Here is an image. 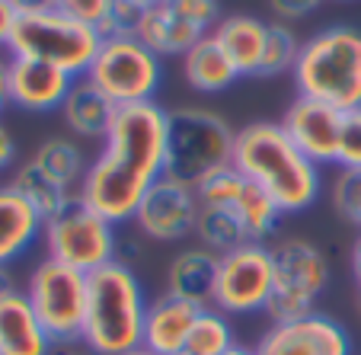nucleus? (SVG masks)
<instances>
[{"label":"nucleus","mask_w":361,"mask_h":355,"mask_svg":"<svg viewBox=\"0 0 361 355\" xmlns=\"http://www.w3.org/2000/svg\"><path fill=\"white\" fill-rule=\"evenodd\" d=\"M198 212H202L198 192L179 179L164 176L150 186L131 224L137 227L141 237L154 240V243H179V240L195 237Z\"/></svg>","instance_id":"obj_12"},{"label":"nucleus","mask_w":361,"mask_h":355,"mask_svg":"<svg viewBox=\"0 0 361 355\" xmlns=\"http://www.w3.org/2000/svg\"><path fill=\"white\" fill-rule=\"evenodd\" d=\"M333 208L339 212V218L355 224L361 234V170L339 167L333 179Z\"/></svg>","instance_id":"obj_31"},{"label":"nucleus","mask_w":361,"mask_h":355,"mask_svg":"<svg viewBox=\"0 0 361 355\" xmlns=\"http://www.w3.org/2000/svg\"><path fill=\"white\" fill-rule=\"evenodd\" d=\"M137 39L160 58H183L192 45H198V42L204 39V32H198L195 26L179 20L164 0H160V4H150L147 7Z\"/></svg>","instance_id":"obj_23"},{"label":"nucleus","mask_w":361,"mask_h":355,"mask_svg":"<svg viewBox=\"0 0 361 355\" xmlns=\"http://www.w3.org/2000/svg\"><path fill=\"white\" fill-rule=\"evenodd\" d=\"M214 279H218V256L198 243L179 250L166 266V291L198 308H212Z\"/></svg>","instance_id":"obj_19"},{"label":"nucleus","mask_w":361,"mask_h":355,"mask_svg":"<svg viewBox=\"0 0 361 355\" xmlns=\"http://www.w3.org/2000/svg\"><path fill=\"white\" fill-rule=\"evenodd\" d=\"M16 164V138L10 135V128L0 122V173H7Z\"/></svg>","instance_id":"obj_37"},{"label":"nucleus","mask_w":361,"mask_h":355,"mask_svg":"<svg viewBox=\"0 0 361 355\" xmlns=\"http://www.w3.org/2000/svg\"><path fill=\"white\" fill-rule=\"evenodd\" d=\"M10 106L26 112H55L74 90V77L32 58H10Z\"/></svg>","instance_id":"obj_15"},{"label":"nucleus","mask_w":361,"mask_h":355,"mask_svg":"<svg viewBox=\"0 0 361 355\" xmlns=\"http://www.w3.org/2000/svg\"><path fill=\"white\" fill-rule=\"evenodd\" d=\"M10 291H16L13 275H10L7 266H0V298H4V294H10Z\"/></svg>","instance_id":"obj_42"},{"label":"nucleus","mask_w":361,"mask_h":355,"mask_svg":"<svg viewBox=\"0 0 361 355\" xmlns=\"http://www.w3.org/2000/svg\"><path fill=\"white\" fill-rule=\"evenodd\" d=\"M141 4H147V7H150V4H160V0H141Z\"/></svg>","instance_id":"obj_45"},{"label":"nucleus","mask_w":361,"mask_h":355,"mask_svg":"<svg viewBox=\"0 0 361 355\" xmlns=\"http://www.w3.org/2000/svg\"><path fill=\"white\" fill-rule=\"evenodd\" d=\"M116 112H118V106L112 100H106L87 77L74 83V90L68 93V100L61 106L64 125L80 141H102V138L109 135L112 122H116Z\"/></svg>","instance_id":"obj_20"},{"label":"nucleus","mask_w":361,"mask_h":355,"mask_svg":"<svg viewBox=\"0 0 361 355\" xmlns=\"http://www.w3.org/2000/svg\"><path fill=\"white\" fill-rule=\"evenodd\" d=\"M13 189H20L23 195H26V202H29V205H32L45 221L55 218L58 212H64L71 202H77V192H71V189H64V186H58L55 179L45 176V173H42L39 167L32 164V160H26V164H23L20 170L13 173Z\"/></svg>","instance_id":"obj_25"},{"label":"nucleus","mask_w":361,"mask_h":355,"mask_svg":"<svg viewBox=\"0 0 361 355\" xmlns=\"http://www.w3.org/2000/svg\"><path fill=\"white\" fill-rule=\"evenodd\" d=\"M198 304L176 294L164 291L147 304V317H144V339L141 346L150 349L154 355H185V342H189L192 323L198 317Z\"/></svg>","instance_id":"obj_16"},{"label":"nucleus","mask_w":361,"mask_h":355,"mask_svg":"<svg viewBox=\"0 0 361 355\" xmlns=\"http://www.w3.org/2000/svg\"><path fill=\"white\" fill-rule=\"evenodd\" d=\"M183 77L195 93L214 96L231 90L240 80V71L233 68V61L224 55V48L218 45L214 35H204L198 45H192L183 55Z\"/></svg>","instance_id":"obj_22"},{"label":"nucleus","mask_w":361,"mask_h":355,"mask_svg":"<svg viewBox=\"0 0 361 355\" xmlns=\"http://www.w3.org/2000/svg\"><path fill=\"white\" fill-rule=\"evenodd\" d=\"M227 355H256V349H250V346H233Z\"/></svg>","instance_id":"obj_43"},{"label":"nucleus","mask_w":361,"mask_h":355,"mask_svg":"<svg viewBox=\"0 0 361 355\" xmlns=\"http://www.w3.org/2000/svg\"><path fill=\"white\" fill-rule=\"evenodd\" d=\"M164 4L179 16V20H185L189 26H195L198 32H204V35H212L214 26L221 23L218 0H164Z\"/></svg>","instance_id":"obj_32"},{"label":"nucleus","mask_w":361,"mask_h":355,"mask_svg":"<svg viewBox=\"0 0 361 355\" xmlns=\"http://www.w3.org/2000/svg\"><path fill=\"white\" fill-rule=\"evenodd\" d=\"M342 122H345V112L310 96H294V103L285 109L279 125L294 141V148L307 154L317 167H339Z\"/></svg>","instance_id":"obj_13"},{"label":"nucleus","mask_w":361,"mask_h":355,"mask_svg":"<svg viewBox=\"0 0 361 355\" xmlns=\"http://www.w3.org/2000/svg\"><path fill=\"white\" fill-rule=\"evenodd\" d=\"M272 256L275 291L266 311L272 323H288L317 314V304L329 285V263L323 250L304 237H281L279 243H272Z\"/></svg>","instance_id":"obj_8"},{"label":"nucleus","mask_w":361,"mask_h":355,"mask_svg":"<svg viewBox=\"0 0 361 355\" xmlns=\"http://www.w3.org/2000/svg\"><path fill=\"white\" fill-rule=\"evenodd\" d=\"M231 212L240 218V224H243L246 237L256 240V243H266L269 237H272L275 231H279V221H281V208L275 205L272 198L266 195V192L259 189L256 183H250L246 179L243 189H240V195L233 198Z\"/></svg>","instance_id":"obj_26"},{"label":"nucleus","mask_w":361,"mask_h":355,"mask_svg":"<svg viewBox=\"0 0 361 355\" xmlns=\"http://www.w3.org/2000/svg\"><path fill=\"white\" fill-rule=\"evenodd\" d=\"M298 96H310L339 112L361 109V29L326 26L300 45L294 64Z\"/></svg>","instance_id":"obj_4"},{"label":"nucleus","mask_w":361,"mask_h":355,"mask_svg":"<svg viewBox=\"0 0 361 355\" xmlns=\"http://www.w3.org/2000/svg\"><path fill=\"white\" fill-rule=\"evenodd\" d=\"M16 7L20 16H29V13H48V10H58V0H10Z\"/></svg>","instance_id":"obj_38"},{"label":"nucleus","mask_w":361,"mask_h":355,"mask_svg":"<svg viewBox=\"0 0 361 355\" xmlns=\"http://www.w3.org/2000/svg\"><path fill=\"white\" fill-rule=\"evenodd\" d=\"M87 291L90 275L77 272L51 256L35 263V269L29 272L26 298L55 346L80 342L83 320H87Z\"/></svg>","instance_id":"obj_7"},{"label":"nucleus","mask_w":361,"mask_h":355,"mask_svg":"<svg viewBox=\"0 0 361 355\" xmlns=\"http://www.w3.org/2000/svg\"><path fill=\"white\" fill-rule=\"evenodd\" d=\"M55 342L39 323L26 291L0 298V355H51Z\"/></svg>","instance_id":"obj_17"},{"label":"nucleus","mask_w":361,"mask_h":355,"mask_svg":"<svg viewBox=\"0 0 361 355\" xmlns=\"http://www.w3.org/2000/svg\"><path fill=\"white\" fill-rule=\"evenodd\" d=\"M166 148L170 109L157 100L118 109L109 135L102 138V150L90 160L77 198L116 227L128 224L150 186L164 179Z\"/></svg>","instance_id":"obj_1"},{"label":"nucleus","mask_w":361,"mask_h":355,"mask_svg":"<svg viewBox=\"0 0 361 355\" xmlns=\"http://www.w3.org/2000/svg\"><path fill=\"white\" fill-rule=\"evenodd\" d=\"M7 71H10V61L0 58V112L10 106V77H7Z\"/></svg>","instance_id":"obj_39"},{"label":"nucleus","mask_w":361,"mask_h":355,"mask_svg":"<svg viewBox=\"0 0 361 355\" xmlns=\"http://www.w3.org/2000/svg\"><path fill=\"white\" fill-rule=\"evenodd\" d=\"M352 275H355V288H358V298H361V234L352 246Z\"/></svg>","instance_id":"obj_40"},{"label":"nucleus","mask_w":361,"mask_h":355,"mask_svg":"<svg viewBox=\"0 0 361 355\" xmlns=\"http://www.w3.org/2000/svg\"><path fill=\"white\" fill-rule=\"evenodd\" d=\"M125 355H154L150 349H144V346H137V349H131V352H125Z\"/></svg>","instance_id":"obj_44"},{"label":"nucleus","mask_w":361,"mask_h":355,"mask_svg":"<svg viewBox=\"0 0 361 355\" xmlns=\"http://www.w3.org/2000/svg\"><path fill=\"white\" fill-rule=\"evenodd\" d=\"M339 167H355V170H361V109L345 112L342 144H339Z\"/></svg>","instance_id":"obj_33"},{"label":"nucleus","mask_w":361,"mask_h":355,"mask_svg":"<svg viewBox=\"0 0 361 355\" xmlns=\"http://www.w3.org/2000/svg\"><path fill=\"white\" fill-rule=\"evenodd\" d=\"M45 218L26 202L13 183L0 186V266H10L20 256H26L42 240Z\"/></svg>","instance_id":"obj_18"},{"label":"nucleus","mask_w":361,"mask_h":355,"mask_svg":"<svg viewBox=\"0 0 361 355\" xmlns=\"http://www.w3.org/2000/svg\"><path fill=\"white\" fill-rule=\"evenodd\" d=\"M233 346H237V339H233L231 317L214 308L198 311L189 342H185V355H227Z\"/></svg>","instance_id":"obj_28"},{"label":"nucleus","mask_w":361,"mask_h":355,"mask_svg":"<svg viewBox=\"0 0 361 355\" xmlns=\"http://www.w3.org/2000/svg\"><path fill=\"white\" fill-rule=\"evenodd\" d=\"M42 243H45V256L83 275L109 266V263H118V246H122L118 227L102 215H96L93 208H87L80 198L45 221Z\"/></svg>","instance_id":"obj_10"},{"label":"nucleus","mask_w":361,"mask_h":355,"mask_svg":"<svg viewBox=\"0 0 361 355\" xmlns=\"http://www.w3.org/2000/svg\"><path fill=\"white\" fill-rule=\"evenodd\" d=\"M144 13H147V4L141 0H112L102 23L96 26L99 39H137L141 32V23H144Z\"/></svg>","instance_id":"obj_30"},{"label":"nucleus","mask_w":361,"mask_h":355,"mask_svg":"<svg viewBox=\"0 0 361 355\" xmlns=\"http://www.w3.org/2000/svg\"><path fill=\"white\" fill-rule=\"evenodd\" d=\"M20 23V13L10 0H0V48H7L10 39H13V29Z\"/></svg>","instance_id":"obj_36"},{"label":"nucleus","mask_w":361,"mask_h":355,"mask_svg":"<svg viewBox=\"0 0 361 355\" xmlns=\"http://www.w3.org/2000/svg\"><path fill=\"white\" fill-rule=\"evenodd\" d=\"M233 170L256 183L281 215H298L320 198L323 176L314 160L300 154L279 122H250L233 138Z\"/></svg>","instance_id":"obj_2"},{"label":"nucleus","mask_w":361,"mask_h":355,"mask_svg":"<svg viewBox=\"0 0 361 355\" xmlns=\"http://www.w3.org/2000/svg\"><path fill=\"white\" fill-rule=\"evenodd\" d=\"M29 160H32L45 176H51L58 186H64V189H71V192H80V183L90 167V160L83 157L80 144H77L74 138H48V141H42L39 148H35V154Z\"/></svg>","instance_id":"obj_24"},{"label":"nucleus","mask_w":361,"mask_h":355,"mask_svg":"<svg viewBox=\"0 0 361 355\" xmlns=\"http://www.w3.org/2000/svg\"><path fill=\"white\" fill-rule=\"evenodd\" d=\"M51 355H93L83 342H71V346H55V352Z\"/></svg>","instance_id":"obj_41"},{"label":"nucleus","mask_w":361,"mask_h":355,"mask_svg":"<svg viewBox=\"0 0 361 355\" xmlns=\"http://www.w3.org/2000/svg\"><path fill=\"white\" fill-rule=\"evenodd\" d=\"M147 304L150 301L141 279L125 263H109L90 272L80 342L93 355H125L137 349L144 339Z\"/></svg>","instance_id":"obj_3"},{"label":"nucleus","mask_w":361,"mask_h":355,"mask_svg":"<svg viewBox=\"0 0 361 355\" xmlns=\"http://www.w3.org/2000/svg\"><path fill=\"white\" fill-rule=\"evenodd\" d=\"M195 237H198V246L212 250L214 256H224V253L250 243V237H246L237 215H233L231 208H214V205H202L198 224H195Z\"/></svg>","instance_id":"obj_27"},{"label":"nucleus","mask_w":361,"mask_h":355,"mask_svg":"<svg viewBox=\"0 0 361 355\" xmlns=\"http://www.w3.org/2000/svg\"><path fill=\"white\" fill-rule=\"evenodd\" d=\"M275 291V256L269 243H250L218 256L212 308L227 317L266 314Z\"/></svg>","instance_id":"obj_11"},{"label":"nucleus","mask_w":361,"mask_h":355,"mask_svg":"<svg viewBox=\"0 0 361 355\" xmlns=\"http://www.w3.org/2000/svg\"><path fill=\"white\" fill-rule=\"evenodd\" d=\"M99 45L102 39L96 32V26L71 20L61 10H48V13L20 16L7 52L10 58L45 61L51 68H61L74 80H83Z\"/></svg>","instance_id":"obj_6"},{"label":"nucleus","mask_w":361,"mask_h":355,"mask_svg":"<svg viewBox=\"0 0 361 355\" xmlns=\"http://www.w3.org/2000/svg\"><path fill=\"white\" fill-rule=\"evenodd\" d=\"M256 355H355V342L339 320L317 311L300 320L272 323L256 342Z\"/></svg>","instance_id":"obj_14"},{"label":"nucleus","mask_w":361,"mask_h":355,"mask_svg":"<svg viewBox=\"0 0 361 355\" xmlns=\"http://www.w3.org/2000/svg\"><path fill=\"white\" fill-rule=\"evenodd\" d=\"M112 0H58V10L64 16L77 23H87V26H99L106 10H109Z\"/></svg>","instance_id":"obj_34"},{"label":"nucleus","mask_w":361,"mask_h":355,"mask_svg":"<svg viewBox=\"0 0 361 355\" xmlns=\"http://www.w3.org/2000/svg\"><path fill=\"white\" fill-rule=\"evenodd\" d=\"M233 138L237 131L221 112L204 109V106L170 109V148H166L164 176L179 179L195 189L212 173L231 167Z\"/></svg>","instance_id":"obj_5"},{"label":"nucleus","mask_w":361,"mask_h":355,"mask_svg":"<svg viewBox=\"0 0 361 355\" xmlns=\"http://www.w3.org/2000/svg\"><path fill=\"white\" fill-rule=\"evenodd\" d=\"M300 45L304 42L294 35V29L288 23H269V35H266V52L256 77H279V74H294V64L300 58Z\"/></svg>","instance_id":"obj_29"},{"label":"nucleus","mask_w":361,"mask_h":355,"mask_svg":"<svg viewBox=\"0 0 361 355\" xmlns=\"http://www.w3.org/2000/svg\"><path fill=\"white\" fill-rule=\"evenodd\" d=\"M87 80L118 109L154 103L164 83V58L154 55L141 39H106L90 64Z\"/></svg>","instance_id":"obj_9"},{"label":"nucleus","mask_w":361,"mask_h":355,"mask_svg":"<svg viewBox=\"0 0 361 355\" xmlns=\"http://www.w3.org/2000/svg\"><path fill=\"white\" fill-rule=\"evenodd\" d=\"M323 0H269V10L279 16V23H294L320 10Z\"/></svg>","instance_id":"obj_35"},{"label":"nucleus","mask_w":361,"mask_h":355,"mask_svg":"<svg viewBox=\"0 0 361 355\" xmlns=\"http://www.w3.org/2000/svg\"><path fill=\"white\" fill-rule=\"evenodd\" d=\"M214 39L224 48V55L233 61V68L240 71V77H256L266 52V35H269V23L256 20V16H221V23L214 26Z\"/></svg>","instance_id":"obj_21"}]
</instances>
